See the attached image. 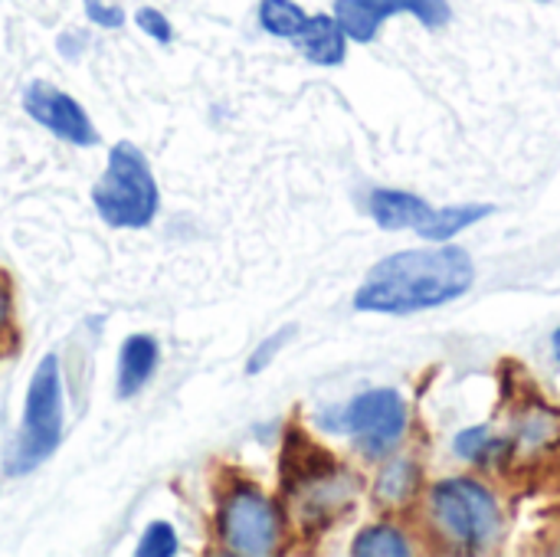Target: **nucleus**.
<instances>
[{"label":"nucleus","instance_id":"6ab92c4d","mask_svg":"<svg viewBox=\"0 0 560 557\" xmlns=\"http://www.w3.org/2000/svg\"><path fill=\"white\" fill-rule=\"evenodd\" d=\"M489 443H492L489 430L486 427H476V430H466V433L456 437V453L466 456V460H482L486 450H489Z\"/></svg>","mask_w":560,"mask_h":557},{"label":"nucleus","instance_id":"423d86ee","mask_svg":"<svg viewBox=\"0 0 560 557\" xmlns=\"http://www.w3.org/2000/svg\"><path fill=\"white\" fill-rule=\"evenodd\" d=\"M433 509L453 538L482 548L499 532V506L489 489L472 479H450L433 489Z\"/></svg>","mask_w":560,"mask_h":557},{"label":"nucleus","instance_id":"aec40b11","mask_svg":"<svg viewBox=\"0 0 560 557\" xmlns=\"http://www.w3.org/2000/svg\"><path fill=\"white\" fill-rule=\"evenodd\" d=\"M82 46H85V33H79V30H66L59 36V53L69 56V59H75L82 53Z\"/></svg>","mask_w":560,"mask_h":557},{"label":"nucleus","instance_id":"4468645a","mask_svg":"<svg viewBox=\"0 0 560 557\" xmlns=\"http://www.w3.org/2000/svg\"><path fill=\"white\" fill-rule=\"evenodd\" d=\"M417 479L420 476H417V466L413 463H407V460L390 463V466H384V473L377 479V496L387 499V502H404L407 496H413Z\"/></svg>","mask_w":560,"mask_h":557},{"label":"nucleus","instance_id":"0eeeda50","mask_svg":"<svg viewBox=\"0 0 560 557\" xmlns=\"http://www.w3.org/2000/svg\"><path fill=\"white\" fill-rule=\"evenodd\" d=\"M341 427L348 433H354L358 446L368 456L377 460L400 443V437L407 430V407L397 391H387V387L368 391L351 401V407L341 417Z\"/></svg>","mask_w":560,"mask_h":557},{"label":"nucleus","instance_id":"f257e3e1","mask_svg":"<svg viewBox=\"0 0 560 557\" xmlns=\"http://www.w3.org/2000/svg\"><path fill=\"white\" fill-rule=\"evenodd\" d=\"M476 282V266L463 246L404 250L381 259L354 295L358 312L413 315L463 299Z\"/></svg>","mask_w":560,"mask_h":557},{"label":"nucleus","instance_id":"9d476101","mask_svg":"<svg viewBox=\"0 0 560 557\" xmlns=\"http://www.w3.org/2000/svg\"><path fill=\"white\" fill-rule=\"evenodd\" d=\"M292 43L315 66H341L348 56V36L335 20V13H308L305 26Z\"/></svg>","mask_w":560,"mask_h":557},{"label":"nucleus","instance_id":"f3484780","mask_svg":"<svg viewBox=\"0 0 560 557\" xmlns=\"http://www.w3.org/2000/svg\"><path fill=\"white\" fill-rule=\"evenodd\" d=\"M82 13L98 30H118V26L128 23V13L112 0H82Z\"/></svg>","mask_w":560,"mask_h":557},{"label":"nucleus","instance_id":"a211bd4d","mask_svg":"<svg viewBox=\"0 0 560 557\" xmlns=\"http://www.w3.org/2000/svg\"><path fill=\"white\" fill-rule=\"evenodd\" d=\"M292 335H295V328L292 325H285V328H279L276 335H269L256 351H253V358H249V364H246V371L249 374H259V371H266L272 361H276V355L292 341Z\"/></svg>","mask_w":560,"mask_h":557},{"label":"nucleus","instance_id":"412c9836","mask_svg":"<svg viewBox=\"0 0 560 557\" xmlns=\"http://www.w3.org/2000/svg\"><path fill=\"white\" fill-rule=\"evenodd\" d=\"M7 318H10V295H7V286L0 282V328L7 325Z\"/></svg>","mask_w":560,"mask_h":557},{"label":"nucleus","instance_id":"f03ea898","mask_svg":"<svg viewBox=\"0 0 560 557\" xmlns=\"http://www.w3.org/2000/svg\"><path fill=\"white\" fill-rule=\"evenodd\" d=\"M92 207L112 230H144L158 217L161 194L148 158L131 141L108 151V164L92 187Z\"/></svg>","mask_w":560,"mask_h":557},{"label":"nucleus","instance_id":"ddd939ff","mask_svg":"<svg viewBox=\"0 0 560 557\" xmlns=\"http://www.w3.org/2000/svg\"><path fill=\"white\" fill-rule=\"evenodd\" d=\"M351 555L358 557H404L410 555V545L407 538L390 529V525H374V529H364L354 545H351Z\"/></svg>","mask_w":560,"mask_h":557},{"label":"nucleus","instance_id":"20e7f679","mask_svg":"<svg viewBox=\"0 0 560 557\" xmlns=\"http://www.w3.org/2000/svg\"><path fill=\"white\" fill-rule=\"evenodd\" d=\"M217 542L226 555H272L282 542V515L256 486H236L220 499Z\"/></svg>","mask_w":560,"mask_h":557},{"label":"nucleus","instance_id":"6e6552de","mask_svg":"<svg viewBox=\"0 0 560 557\" xmlns=\"http://www.w3.org/2000/svg\"><path fill=\"white\" fill-rule=\"evenodd\" d=\"M23 108L39 128H46L49 135H56L66 144H75V148L98 144V131H95L89 112L52 82H43V79L30 82L23 89Z\"/></svg>","mask_w":560,"mask_h":557},{"label":"nucleus","instance_id":"1a4fd4ad","mask_svg":"<svg viewBox=\"0 0 560 557\" xmlns=\"http://www.w3.org/2000/svg\"><path fill=\"white\" fill-rule=\"evenodd\" d=\"M331 13L348 39L371 43L394 13H413L423 26H446L453 10L446 0H335Z\"/></svg>","mask_w":560,"mask_h":557},{"label":"nucleus","instance_id":"f8f14e48","mask_svg":"<svg viewBox=\"0 0 560 557\" xmlns=\"http://www.w3.org/2000/svg\"><path fill=\"white\" fill-rule=\"evenodd\" d=\"M256 20H259V26H262L269 36H276V39H295L299 30L305 26L308 13H305V7L295 3V0H259Z\"/></svg>","mask_w":560,"mask_h":557},{"label":"nucleus","instance_id":"dca6fc26","mask_svg":"<svg viewBox=\"0 0 560 557\" xmlns=\"http://www.w3.org/2000/svg\"><path fill=\"white\" fill-rule=\"evenodd\" d=\"M135 26H138L148 39H154V43H161V46H167V43L174 39V23H171L167 13L158 10V7H138V10H135Z\"/></svg>","mask_w":560,"mask_h":557},{"label":"nucleus","instance_id":"2eb2a0df","mask_svg":"<svg viewBox=\"0 0 560 557\" xmlns=\"http://www.w3.org/2000/svg\"><path fill=\"white\" fill-rule=\"evenodd\" d=\"M138 557H171L177 555V532L167 522H151L135 548Z\"/></svg>","mask_w":560,"mask_h":557},{"label":"nucleus","instance_id":"9b49d317","mask_svg":"<svg viewBox=\"0 0 560 557\" xmlns=\"http://www.w3.org/2000/svg\"><path fill=\"white\" fill-rule=\"evenodd\" d=\"M158 358H161V348L151 335H131L121 341V351H118V397L121 401L135 397L151 381Z\"/></svg>","mask_w":560,"mask_h":557},{"label":"nucleus","instance_id":"4be33fe9","mask_svg":"<svg viewBox=\"0 0 560 557\" xmlns=\"http://www.w3.org/2000/svg\"><path fill=\"white\" fill-rule=\"evenodd\" d=\"M555 358H558V361H560V328H558V332H555Z\"/></svg>","mask_w":560,"mask_h":557},{"label":"nucleus","instance_id":"39448f33","mask_svg":"<svg viewBox=\"0 0 560 557\" xmlns=\"http://www.w3.org/2000/svg\"><path fill=\"white\" fill-rule=\"evenodd\" d=\"M492 207L486 204H459V207H440L433 210L427 200L407 190H374L371 194V217L384 230H417L423 240H450L459 230L486 220Z\"/></svg>","mask_w":560,"mask_h":557},{"label":"nucleus","instance_id":"7ed1b4c3","mask_svg":"<svg viewBox=\"0 0 560 557\" xmlns=\"http://www.w3.org/2000/svg\"><path fill=\"white\" fill-rule=\"evenodd\" d=\"M62 440V378H59V358L46 355L33 381L26 387L23 404V427L7 453V473L26 476L36 466H43Z\"/></svg>","mask_w":560,"mask_h":557}]
</instances>
